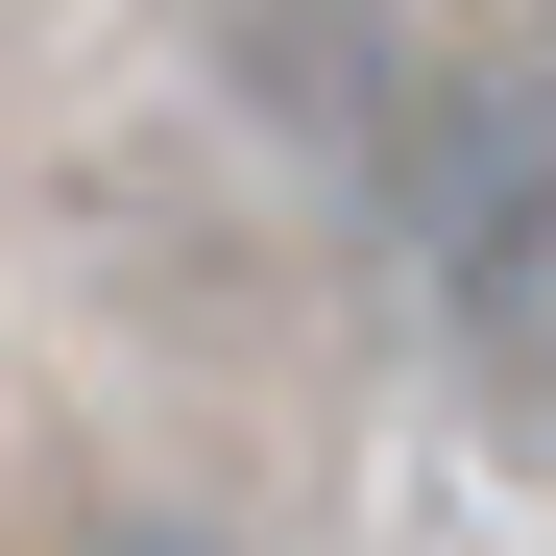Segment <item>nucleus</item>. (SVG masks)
<instances>
[{"label":"nucleus","instance_id":"1","mask_svg":"<svg viewBox=\"0 0 556 556\" xmlns=\"http://www.w3.org/2000/svg\"><path fill=\"white\" fill-rule=\"evenodd\" d=\"M388 242L508 388H556V49H459L388 98Z\"/></svg>","mask_w":556,"mask_h":556},{"label":"nucleus","instance_id":"2","mask_svg":"<svg viewBox=\"0 0 556 556\" xmlns=\"http://www.w3.org/2000/svg\"><path fill=\"white\" fill-rule=\"evenodd\" d=\"M73 556H242V532H169V508H122V532H73Z\"/></svg>","mask_w":556,"mask_h":556}]
</instances>
